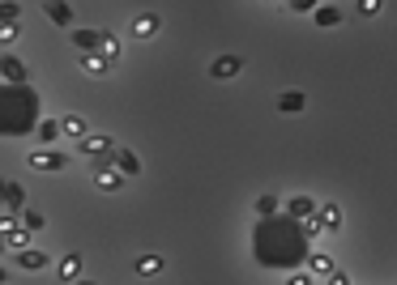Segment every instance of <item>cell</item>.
I'll list each match as a JSON object with an SVG mask.
<instances>
[{
    "label": "cell",
    "mask_w": 397,
    "mask_h": 285,
    "mask_svg": "<svg viewBox=\"0 0 397 285\" xmlns=\"http://www.w3.org/2000/svg\"><path fill=\"white\" fill-rule=\"evenodd\" d=\"M312 255V239H308V226L290 213H269L257 222L252 230V260L261 268H295V264H308Z\"/></svg>",
    "instance_id": "obj_1"
},
{
    "label": "cell",
    "mask_w": 397,
    "mask_h": 285,
    "mask_svg": "<svg viewBox=\"0 0 397 285\" xmlns=\"http://www.w3.org/2000/svg\"><path fill=\"white\" fill-rule=\"evenodd\" d=\"M30 128H39V94L26 81H17V86L9 81L0 90V132L21 137V132H30Z\"/></svg>",
    "instance_id": "obj_2"
},
{
    "label": "cell",
    "mask_w": 397,
    "mask_h": 285,
    "mask_svg": "<svg viewBox=\"0 0 397 285\" xmlns=\"http://www.w3.org/2000/svg\"><path fill=\"white\" fill-rule=\"evenodd\" d=\"M124 179H129V175H124L116 162H94V188H103V192H120L124 188Z\"/></svg>",
    "instance_id": "obj_3"
},
{
    "label": "cell",
    "mask_w": 397,
    "mask_h": 285,
    "mask_svg": "<svg viewBox=\"0 0 397 285\" xmlns=\"http://www.w3.org/2000/svg\"><path fill=\"white\" fill-rule=\"evenodd\" d=\"M77 149L86 153V158H111V153H116L120 145H116L107 132H86V137L77 141Z\"/></svg>",
    "instance_id": "obj_4"
},
{
    "label": "cell",
    "mask_w": 397,
    "mask_h": 285,
    "mask_svg": "<svg viewBox=\"0 0 397 285\" xmlns=\"http://www.w3.org/2000/svg\"><path fill=\"white\" fill-rule=\"evenodd\" d=\"M158 30H163V17H158V13H137V17L129 21V35H133L137 43L158 39Z\"/></svg>",
    "instance_id": "obj_5"
},
{
    "label": "cell",
    "mask_w": 397,
    "mask_h": 285,
    "mask_svg": "<svg viewBox=\"0 0 397 285\" xmlns=\"http://www.w3.org/2000/svg\"><path fill=\"white\" fill-rule=\"evenodd\" d=\"M0 230H5V243H9L13 251L30 247V226H26V222H17L13 213H5V222H0Z\"/></svg>",
    "instance_id": "obj_6"
},
{
    "label": "cell",
    "mask_w": 397,
    "mask_h": 285,
    "mask_svg": "<svg viewBox=\"0 0 397 285\" xmlns=\"http://www.w3.org/2000/svg\"><path fill=\"white\" fill-rule=\"evenodd\" d=\"M116 68V60H107L103 51H82V72H90V77H107Z\"/></svg>",
    "instance_id": "obj_7"
},
{
    "label": "cell",
    "mask_w": 397,
    "mask_h": 285,
    "mask_svg": "<svg viewBox=\"0 0 397 285\" xmlns=\"http://www.w3.org/2000/svg\"><path fill=\"white\" fill-rule=\"evenodd\" d=\"M239 72H243V60L239 56H218L210 64V77H218V81H231V77H239Z\"/></svg>",
    "instance_id": "obj_8"
},
{
    "label": "cell",
    "mask_w": 397,
    "mask_h": 285,
    "mask_svg": "<svg viewBox=\"0 0 397 285\" xmlns=\"http://www.w3.org/2000/svg\"><path fill=\"white\" fill-rule=\"evenodd\" d=\"M26 162H30L35 170H47V175H52V170H64V158H60L56 149H35Z\"/></svg>",
    "instance_id": "obj_9"
},
{
    "label": "cell",
    "mask_w": 397,
    "mask_h": 285,
    "mask_svg": "<svg viewBox=\"0 0 397 285\" xmlns=\"http://www.w3.org/2000/svg\"><path fill=\"white\" fill-rule=\"evenodd\" d=\"M286 213H290V217H299V222H308V217H316V213H320V204H316L312 196H290V200H286Z\"/></svg>",
    "instance_id": "obj_10"
},
{
    "label": "cell",
    "mask_w": 397,
    "mask_h": 285,
    "mask_svg": "<svg viewBox=\"0 0 397 285\" xmlns=\"http://www.w3.org/2000/svg\"><path fill=\"white\" fill-rule=\"evenodd\" d=\"M308 273H312V277H320V281H329V277L338 273L333 255H325V251H312V255H308Z\"/></svg>",
    "instance_id": "obj_11"
},
{
    "label": "cell",
    "mask_w": 397,
    "mask_h": 285,
    "mask_svg": "<svg viewBox=\"0 0 397 285\" xmlns=\"http://www.w3.org/2000/svg\"><path fill=\"white\" fill-rule=\"evenodd\" d=\"M111 162H116L124 175H129V179H137V175H141V158H137L133 149H116V153H111Z\"/></svg>",
    "instance_id": "obj_12"
},
{
    "label": "cell",
    "mask_w": 397,
    "mask_h": 285,
    "mask_svg": "<svg viewBox=\"0 0 397 285\" xmlns=\"http://www.w3.org/2000/svg\"><path fill=\"white\" fill-rule=\"evenodd\" d=\"M320 226H325V235H342V209L338 204H320Z\"/></svg>",
    "instance_id": "obj_13"
},
{
    "label": "cell",
    "mask_w": 397,
    "mask_h": 285,
    "mask_svg": "<svg viewBox=\"0 0 397 285\" xmlns=\"http://www.w3.org/2000/svg\"><path fill=\"white\" fill-rule=\"evenodd\" d=\"M103 35L107 30H68V39L77 43L82 51H98V47H103Z\"/></svg>",
    "instance_id": "obj_14"
},
{
    "label": "cell",
    "mask_w": 397,
    "mask_h": 285,
    "mask_svg": "<svg viewBox=\"0 0 397 285\" xmlns=\"http://www.w3.org/2000/svg\"><path fill=\"white\" fill-rule=\"evenodd\" d=\"M17 264L26 268V273H39V268H47V255H43L39 247H21V251H17Z\"/></svg>",
    "instance_id": "obj_15"
},
{
    "label": "cell",
    "mask_w": 397,
    "mask_h": 285,
    "mask_svg": "<svg viewBox=\"0 0 397 285\" xmlns=\"http://www.w3.org/2000/svg\"><path fill=\"white\" fill-rule=\"evenodd\" d=\"M43 13L52 17L56 26H64V30H68V26H73V9L64 5V0H47V5H43Z\"/></svg>",
    "instance_id": "obj_16"
},
{
    "label": "cell",
    "mask_w": 397,
    "mask_h": 285,
    "mask_svg": "<svg viewBox=\"0 0 397 285\" xmlns=\"http://www.w3.org/2000/svg\"><path fill=\"white\" fill-rule=\"evenodd\" d=\"M0 72H5V81H26V68H21V60L17 56H0Z\"/></svg>",
    "instance_id": "obj_17"
},
{
    "label": "cell",
    "mask_w": 397,
    "mask_h": 285,
    "mask_svg": "<svg viewBox=\"0 0 397 285\" xmlns=\"http://www.w3.org/2000/svg\"><path fill=\"white\" fill-rule=\"evenodd\" d=\"M60 128H64V137H68V141H82V137L90 132L82 115H60Z\"/></svg>",
    "instance_id": "obj_18"
},
{
    "label": "cell",
    "mask_w": 397,
    "mask_h": 285,
    "mask_svg": "<svg viewBox=\"0 0 397 285\" xmlns=\"http://www.w3.org/2000/svg\"><path fill=\"white\" fill-rule=\"evenodd\" d=\"M56 273H60V281H77V277H82V255H77V251H68L64 260H60V268H56Z\"/></svg>",
    "instance_id": "obj_19"
},
{
    "label": "cell",
    "mask_w": 397,
    "mask_h": 285,
    "mask_svg": "<svg viewBox=\"0 0 397 285\" xmlns=\"http://www.w3.org/2000/svg\"><path fill=\"white\" fill-rule=\"evenodd\" d=\"M35 137H39L43 145H52L56 137H64V128H60V119H39V128H35Z\"/></svg>",
    "instance_id": "obj_20"
},
{
    "label": "cell",
    "mask_w": 397,
    "mask_h": 285,
    "mask_svg": "<svg viewBox=\"0 0 397 285\" xmlns=\"http://www.w3.org/2000/svg\"><path fill=\"white\" fill-rule=\"evenodd\" d=\"M163 264H167L163 255H137V264H133V268H137L141 277H158V273H163Z\"/></svg>",
    "instance_id": "obj_21"
},
{
    "label": "cell",
    "mask_w": 397,
    "mask_h": 285,
    "mask_svg": "<svg viewBox=\"0 0 397 285\" xmlns=\"http://www.w3.org/2000/svg\"><path fill=\"white\" fill-rule=\"evenodd\" d=\"M304 102H308V98H304L299 90H286V94L278 98V111H286V115H295V111H304Z\"/></svg>",
    "instance_id": "obj_22"
},
{
    "label": "cell",
    "mask_w": 397,
    "mask_h": 285,
    "mask_svg": "<svg viewBox=\"0 0 397 285\" xmlns=\"http://www.w3.org/2000/svg\"><path fill=\"white\" fill-rule=\"evenodd\" d=\"M21 200H26L21 184H5V209H9V213H17V209H21Z\"/></svg>",
    "instance_id": "obj_23"
},
{
    "label": "cell",
    "mask_w": 397,
    "mask_h": 285,
    "mask_svg": "<svg viewBox=\"0 0 397 285\" xmlns=\"http://www.w3.org/2000/svg\"><path fill=\"white\" fill-rule=\"evenodd\" d=\"M338 21H342V9H333V5L316 9V26H338Z\"/></svg>",
    "instance_id": "obj_24"
},
{
    "label": "cell",
    "mask_w": 397,
    "mask_h": 285,
    "mask_svg": "<svg viewBox=\"0 0 397 285\" xmlns=\"http://www.w3.org/2000/svg\"><path fill=\"white\" fill-rule=\"evenodd\" d=\"M278 204H282V200H278L274 192H265V196L257 200V217H269V213H278Z\"/></svg>",
    "instance_id": "obj_25"
},
{
    "label": "cell",
    "mask_w": 397,
    "mask_h": 285,
    "mask_svg": "<svg viewBox=\"0 0 397 285\" xmlns=\"http://www.w3.org/2000/svg\"><path fill=\"white\" fill-rule=\"evenodd\" d=\"M380 9H385V0H359V5H355V13H359V17H376Z\"/></svg>",
    "instance_id": "obj_26"
},
{
    "label": "cell",
    "mask_w": 397,
    "mask_h": 285,
    "mask_svg": "<svg viewBox=\"0 0 397 285\" xmlns=\"http://www.w3.org/2000/svg\"><path fill=\"white\" fill-rule=\"evenodd\" d=\"M98 51H103L107 60H120V39L116 35H103V47H98Z\"/></svg>",
    "instance_id": "obj_27"
},
{
    "label": "cell",
    "mask_w": 397,
    "mask_h": 285,
    "mask_svg": "<svg viewBox=\"0 0 397 285\" xmlns=\"http://www.w3.org/2000/svg\"><path fill=\"white\" fill-rule=\"evenodd\" d=\"M21 222H26L30 230H43V226H47V217H43L39 209H26V213H21Z\"/></svg>",
    "instance_id": "obj_28"
},
{
    "label": "cell",
    "mask_w": 397,
    "mask_h": 285,
    "mask_svg": "<svg viewBox=\"0 0 397 285\" xmlns=\"http://www.w3.org/2000/svg\"><path fill=\"white\" fill-rule=\"evenodd\" d=\"M286 5H290L295 13H316V9H320V0H286Z\"/></svg>",
    "instance_id": "obj_29"
},
{
    "label": "cell",
    "mask_w": 397,
    "mask_h": 285,
    "mask_svg": "<svg viewBox=\"0 0 397 285\" xmlns=\"http://www.w3.org/2000/svg\"><path fill=\"white\" fill-rule=\"evenodd\" d=\"M17 39V21H5L0 26V43H13Z\"/></svg>",
    "instance_id": "obj_30"
},
{
    "label": "cell",
    "mask_w": 397,
    "mask_h": 285,
    "mask_svg": "<svg viewBox=\"0 0 397 285\" xmlns=\"http://www.w3.org/2000/svg\"><path fill=\"white\" fill-rule=\"evenodd\" d=\"M0 13H5V21H17V17H21V9L13 5V0H5V5H0Z\"/></svg>",
    "instance_id": "obj_31"
}]
</instances>
